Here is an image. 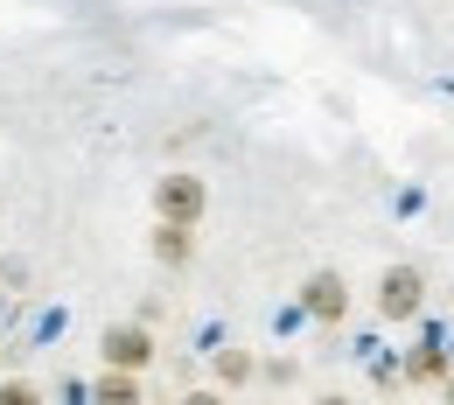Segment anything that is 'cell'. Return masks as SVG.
I'll return each instance as SVG.
<instances>
[{"mask_svg":"<svg viewBox=\"0 0 454 405\" xmlns=\"http://www.w3.org/2000/svg\"><path fill=\"white\" fill-rule=\"evenodd\" d=\"M0 405H50V399H43V385H28V378H7V385H0Z\"/></svg>","mask_w":454,"mask_h":405,"instance_id":"ba28073f","label":"cell"},{"mask_svg":"<svg viewBox=\"0 0 454 405\" xmlns=\"http://www.w3.org/2000/svg\"><path fill=\"white\" fill-rule=\"evenodd\" d=\"M419 300H427V273H419V266H392L385 287H378V315H385V322H405V315H419Z\"/></svg>","mask_w":454,"mask_h":405,"instance_id":"3957f363","label":"cell"},{"mask_svg":"<svg viewBox=\"0 0 454 405\" xmlns=\"http://www.w3.org/2000/svg\"><path fill=\"white\" fill-rule=\"evenodd\" d=\"M91 405H147V385L133 370H98L91 378Z\"/></svg>","mask_w":454,"mask_h":405,"instance_id":"5b68a950","label":"cell"},{"mask_svg":"<svg viewBox=\"0 0 454 405\" xmlns=\"http://www.w3.org/2000/svg\"><path fill=\"white\" fill-rule=\"evenodd\" d=\"M266 385H294V356H273V363H266Z\"/></svg>","mask_w":454,"mask_h":405,"instance_id":"30bf717a","label":"cell"},{"mask_svg":"<svg viewBox=\"0 0 454 405\" xmlns=\"http://www.w3.org/2000/svg\"><path fill=\"white\" fill-rule=\"evenodd\" d=\"M182 405H231V399H224V392H189Z\"/></svg>","mask_w":454,"mask_h":405,"instance_id":"8fae6325","label":"cell"},{"mask_svg":"<svg viewBox=\"0 0 454 405\" xmlns=\"http://www.w3.org/2000/svg\"><path fill=\"white\" fill-rule=\"evenodd\" d=\"M98 356H106V370H147L154 363V329L147 322H113L106 336H98Z\"/></svg>","mask_w":454,"mask_h":405,"instance_id":"7a4b0ae2","label":"cell"},{"mask_svg":"<svg viewBox=\"0 0 454 405\" xmlns=\"http://www.w3.org/2000/svg\"><path fill=\"white\" fill-rule=\"evenodd\" d=\"M203 210H210V182L203 175H189V168H175L154 182V224H203Z\"/></svg>","mask_w":454,"mask_h":405,"instance_id":"6da1fadb","label":"cell"},{"mask_svg":"<svg viewBox=\"0 0 454 405\" xmlns=\"http://www.w3.org/2000/svg\"><path fill=\"white\" fill-rule=\"evenodd\" d=\"M405 370H412V378H448V356H441V349H412V363H405Z\"/></svg>","mask_w":454,"mask_h":405,"instance_id":"9c48e42d","label":"cell"},{"mask_svg":"<svg viewBox=\"0 0 454 405\" xmlns=\"http://www.w3.org/2000/svg\"><path fill=\"white\" fill-rule=\"evenodd\" d=\"M301 315H315V322H342V315H349V287H342V273H308V280H301Z\"/></svg>","mask_w":454,"mask_h":405,"instance_id":"277c9868","label":"cell"},{"mask_svg":"<svg viewBox=\"0 0 454 405\" xmlns=\"http://www.w3.org/2000/svg\"><path fill=\"white\" fill-rule=\"evenodd\" d=\"M252 378H259V356H252V349H217V385H224V392L252 385Z\"/></svg>","mask_w":454,"mask_h":405,"instance_id":"52a82bcc","label":"cell"},{"mask_svg":"<svg viewBox=\"0 0 454 405\" xmlns=\"http://www.w3.org/2000/svg\"><path fill=\"white\" fill-rule=\"evenodd\" d=\"M154 259L161 266H189L196 259V231L189 224H154Z\"/></svg>","mask_w":454,"mask_h":405,"instance_id":"8992f818","label":"cell"},{"mask_svg":"<svg viewBox=\"0 0 454 405\" xmlns=\"http://www.w3.org/2000/svg\"><path fill=\"white\" fill-rule=\"evenodd\" d=\"M315 405H349V399H315Z\"/></svg>","mask_w":454,"mask_h":405,"instance_id":"7c38bea8","label":"cell"},{"mask_svg":"<svg viewBox=\"0 0 454 405\" xmlns=\"http://www.w3.org/2000/svg\"><path fill=\"white\" fill-rule=\"evenodd\" d=\"M448 405H454V378H448Z\"/></svg>","mask_w":454,"mask_h":405,"instance_id":"4fadbf2b","label":"cell"}]
</instances>
